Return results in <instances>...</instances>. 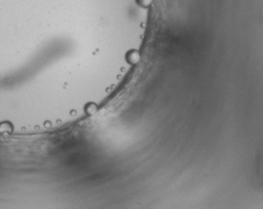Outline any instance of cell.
Here are the masks:
<instances>
[{"label":"cell","instance_id":"6da1fadb","mask_svg":"<svg viewBox=\"0 0 263 209\" xmlns=\"http://www.w3.org/2000/svg\"><path fill=\"white\" fill-rule=\"evenodd\" d=\"M139 61V55L138 52H134L128 55V61L132 64H136Z\"/></svg>","mask_w":263,"mask_h":209},{"label":"cell","instance_id":"7a4b0ae2","mask_svg":"<svg viewBox=\"0 0 263 209\" xmlns=\"http://www.w3.org/2000/svg\"><path fill=\"white\" fill-rule=\"evenodd\" d=\"M137 4L138 6L142 8H148L153 3V0H136Z\"/></svg>","mask_w":263,"mask_h":209}]
</instances>
